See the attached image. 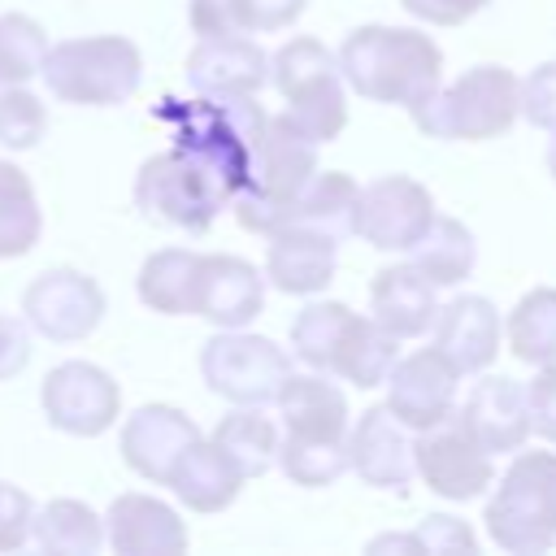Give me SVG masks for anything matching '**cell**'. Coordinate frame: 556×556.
<instances>
[{"mask_svg":"<svg viewBox=\"0 0 556 556\" xmlns=\"http://www.w3.org/2000/svg\"><path fill=\"white\" fill-rule=\"evenodd\" d=\"M343 83L374 104H417L443 83V52L417 26H356L339 52Z\"/></svg>","mask_w":556,"mask_h":556,"instance_id":"cell-1","label":"cell"},{"mask_svg":"<svg viewBox=\"0 0 556 556\" xmlns=\"http://www.w3.org/2000/svg\"><path fill=\"white\" fill-rule=\"evenodd\" d=\"M313 174H317V143L300 135L282 113H265L248 152V178L230 195L235 222L252 235H274Z\"/></svg>","mask_w":556,"mask_h":556,"instance_id":"cell-2","label":"cell"},{"mask_svg":"<svg viewBox=\"0 0 556 556\" xmlns=\"http://www.w3.org/2000/svg\"><path fill=\"white\" fill-rule=\"evenodd\" d=\"M517 87L521 78L508 65H473L456 74L447 87L439 83L430 96L408 104V117L426 139H447V143L452 139L456 143L500 139L521 117Z\"/></svg>","mask_w":556,"mask_h":556,"instance_id":"cell-3","label":"cell"},{"mask_svg":"<svg viewBox=\"0 0 556 556\" xmlns=\"http://www.w3.org/2000/svg\"><path fill=\"white\" fill-rule=\"evenodd\" d=\"M39 74L61 104L113 109L139 91L143 56L126 35H83V39L48 43Z\"/></svg>","mask_w":556,"mask_h":556,"instance_id":"cell-4","label":"cell"},{"mask_svg":"<svg viewBox=\"0 0 556 556\" xmlns=\"http://www.w3.org/2000/svg\"><path fill=\"white\" fill-rule=\"evenodd\" d=\"M486 534L513 556L556 547V452H513L486 500Z\"/></svg>","mask_w":556,"mask_h":556,"instance_id":"cell-5","label":"cell"},{"mask_svg":"<svg viewBox=\"0 0 556 556\" xmlns=\"http://www.w3.org/2000/svg\"><path fill=\"white\" fill-rule=\"evenodd\" d=\"M269 83L287 100L282 117L300 135H308L317 148L348 130V83L339 74L334 52L321 39L313 35L287 39L269 56Z\"/></svg>","mask_w":556,"mask_h":556,"instance_id":"cell-6","label":"cell"},{"mask_svg":"<svg viewBox=\"0 0 556 556\" xmlns=\"http://www.w3.org/2000/svg\"><path fill=\"white\" fill-rule=\"evenodd\" d=\"M226 204H230L226 187L178 143L148 156L135 174V208L148 222H161V226H174L187 235H204Z\"/></svg>","mask_w":556,"mask_h":556,"instance_id":"cell-7","label":"cell"},{"mask_svg":"<svg viewBox=\"0 0 556 556\" xmlns=\"http://www.w3.org/2000/svg\"><path fill=\"white\" fill-rule=\"evenodd\" d=\"M287 374H291V356L274 339L252 334L248 326L217 330L200 348V378L226 404H274Z\"/></svg>","mask_w":556,"mask_h":556,"instance_id":"cell-8","label":"cell"},{"mask_svg":"<svg viewBox=\"0 0 556 556\" xmlns=\"http://www.w3.org/2000/svg\"><path fill=\"white\" fill-rule=\"evenodd\" d=\"M104 287L83 274V269H70V265H56V269H43L30 278V287L22 291V321L52 339V343H78L87 339L100 321H104Z\"/></svg>","mask_w":556,"mask_h":556,"instance_id":"cell-9","label":"cell"},{"mask_svg":"<svg viewBox=\"0 0 556 556\" xmlns=\"http://www.w3.org/2000/svg\"><path fill=\"white\" fill-rule=\"evenodd\" d=\"M39 404L52 430L96 439L122 417V387L96 361H61L39 387Z\"/></svg>","mask_w":556,"mask_h":556,"instance_id":"cell-10","label":"cell"},{"mask_svg":"<svg viewBox=\"0 0 556 556\" xmlns=\"http://www.w3.org/2000/svg\"><path fill=\"white\" fill-rule=\"evenodd\" d=\"M413 473L439 500H452V504L478 500L495 482L491 456L465 434V426L456 421V413L413 434Z\"/></svg>","mask_w":556,"mask_h":556,"instance_id":"cell-11","label":"cell"},{"mask_svg":"<svg viewBox=\"0 0 556 556\" xmlns=\"http://www.w3.org/2000/svg\"><path fill=\"white\" fill-rule=\"evenodd\" d=\"M430 217L434 195L408 174H378L356 195V235L378 252H408Z\"/></svg>","mask_w":556,"mask_h":556,"instance_id":"cell-12","label":"cell"},{"mask_svg":"<svg viewBox=\"0 0 556 556\" xmlns=\"http://www.w3.org/2000/svg\"><path fill=\"white\" fill-rule=\"evenodd\" d=\"M460 369L430 343L417 348L408 356H395L391 374H387V408L417 434L443 417L456 413V387H460Z\"/></svg>","mask_w":556,"mask_h":556,"instance_id":"cell-13","label":"cell"},{"mask_svg":"<svg viewBox=\"0 0 556 556\" xmlns=\"http://www.w3.org/2000/svg\"><path fill=\"white\" fill-rule=\"evenodd\" d=\"M348 469L378 491L404 495L408 482L417 478L413 473V430L387 404L365 408L348 426Z\"/></svg>","mask_w":556,"mask_h":556,"instance_id":"cell-14","label":"cell"},{"mask_svg":"<svg viewBox=\"0 0 556 556\" xmlns=\"http://www.w3.org/2000/svg\"><path fill=\"white\" fill-rule=\"evenodd\" d=\"M261 308H265V278L252 261L230 256V252L200 256L191 317H204L217 330H239V326H252Z\"/></svg>","mask_w":556,"mask_h":556,"instance_id":"cell-15","label":"cell"},{"mask_svg":"<svg viewBox=\"0 0 556 556\" xmlns=\"http://www.w3.org/2000/svg\"><path fill=\"white\" fill-rule=\"evenodd\" d=\"M456 421L486 456H513L530 439V413H526V387L508 374H486L473 382L469 400L456 408Z\"/></svg>","mask_w":556,"mask_h":556,"instance_id":"cell-16","label":"cell"},{"mask_svg":"<svg viewBox=\"0 0 556 556\" xmlns=\"http://www.w3.org/2000/svg\"><path fill=\"white\" fill-rule=\"evenodd\" d=\"M195 439H200V426L182 408H174V404H139L122 421L117 452H122L126 469H135L143 482H165L174 460Z\"/></svg>","mask_w":556,"mask_h":556,"instance_id":"cell-17","label":"cell"},{"mask_svg":"<svg viewBox=\"0 0 556 556\" xmlns=\"http://www.w3.org/2000/svg\"><path fill=\"white\" fill-rule=\"evenodd\" d=\"M104 543L117 556H182L187 526L174 504L143 491H126L104 513Z\"/></svg>","mask_w":556,"mask_h":556,"instance_id":"cell-18","label":"cell"},{"mask_svg":"<svg viewBox=\"0 0 556 556\" xmlns=\"http://www.w3.org/2000/svg\"><path fill=\"white\" fill-rule=\"evenodd\" d=\"M187 83L195 96H256L269 83V52L252 35L200 39L187 56Z\"/></svg>","mask_w":556,"mask_h":556,"instance_id":"cell-19","label":"cell"},{"mask_svg":"<svg viewBox=\"0 0 556 556\" xmlns=\"http://www.w3.org/2000/svg\"><path fill=\"white\" fill-rule=\"evenodd\" d=\"M265 278L282 295H317L334 282L339 269V239L308 230V226H278L265 235Z\"/></svg>","mask_w":556,"mask_h":556,"instance_id":"cell-20","label":"cell"},{"mask_svg":"<svg viewBox=\"0 0 556 556\" xmlns=\"http://www.w3.org/2000/svg\"><path fill=\"white\" fill-rule=\"evenodd\" d=\"M434 348L460 369V374H482L495 352H500V313L486 295H452L434 313Z\"/></svg>","mask_w":556,"mask_h":556,"instance_id":"cell-21","label":"cell"},{"mask_svg":"<svg viewBox=\"0 0 556 556\" xmlns=\"http://www.w3.org/2000/svg\"><path fill=\"white\" fill-rule=\"evenodd\" d=\"M278 417H282V434L295 439H321V443H339L348 439V395L339 382H330V374H287V382L274 395Z\"/></svg>","mask_w":556,"mask_h":556,"instance_id":"cell-22","label":"cell"},{"mask_svg":"<svg viewBox=\"0 0 556 556\" xmlns=\"http://www.w3.org/2000/svg\"><path fill=\"white\" fill-rule=\"evenodd\" d=\"M439 313V287H430L408 261L387 265L369 278V317L395 334V339H417L434 326Z\"/></svg>","mask_w":556,"mask_h":556,"instance_id":"cell-23","label":"cell"},{"mask_svg":"<svg viewBox=\"0 0 556 556\" xmlns=\"http://www.w3.org/2000/svg\"><path fill=\"white\" fill-rule=\"evenodd\" d=\"M165 486H174L178 504L191 513H222L239 500L243 491V473L235 469V460L213 443V439H195L169 469Z\"/></svg>","mask_w":556,"mask_h":556,"instance_id":"cell-24","label":"cell"},{"mask_svg":"<svg viewBox=\"0 0 556 556\" xmlns=\"http://www.w3.org/2000/svg\"><path fill=\"white\" fill-rule=\"evenodd\" d=\"M356 195H361V182L352 174L317 169L308 178V187L295 195L282 226H308V230H321V235L343 243L356 235Z\"/></svg>","mask_w":556,"mask_h":556,"instance_id":"cell-25","label":"cell"},{"mask_svg":"<svg viewBox=\"0 0 556 556\" xmlns=\"http://www.w3.org/2000/svg\"><path fill=\"white\" fill-rule=\"evenodd\" d=\"M408 265L430 282V287H460L473 265H478V243L473 230L456 217H430V226L413 239L408 248Z\"/></svg>","mask_w":556,"mask_h":556,"instance_id":"cell-26","label":"cell"},{"mask_svg":"<svg viewBox=\"0 0 556 556\" xmlns=\"http://www.w3.org/2000/svg\"><path fill=\"white\" fill-rule=\"evenodd\" d=\"M395 356H400V339L387 334L374 317L352 313L348 326H343V334H339V343H334L330 374L343 378V382H352V387H361V391H374V387L387 382Z\"/></svg>","mask_w":556,"mask_h":556,"instance_id":"cell-27","label":"cell"},{"mask_svg":"<svg viewBox=\"0 0 556 556\" xmlns=\"http://www.w3.org/2000/svg\"><path fill=\"white\" fill-rule=\"evenodd\" d=\"M278 426L274 417H265V404H235L217 426H213V443L235 460V469L248 478H265L278 465Z\"/></svg>","mask_w":556,"mask_h":556,"instance_id":"cell-28","label":"cell"},{"mask_svg":"<svg viewBox=\"0 0 556 556\" xmlns=\"http://www.w3.org/2000/svg\"><path fill=\"white\" fill-rule=\"evenodd\" d=\"M195 269L200 252L191 248H161L139 265L135 291L152 313L165 317H191V295H195Z\"/></svg>","mask_w":556,"mask_h":556,"instance_id":"cell-29","label":"cell"},{"mask_svg":"<svg viewBox=\"0 0 556 556\" xmlns=\"http://www.w3.org/2000/svg\"><path fill=\"white\" fill-rule=\"evenodd\" d=\"M30 539L52 556H91L104 547V517L83 500H48L30 517Z\"/></svg>","mask_w":556,"mask_h":556,"instance_id":"cell-30","label":"cell"},{"mask_svg":"<svg viewBox=\"0 0 556 556\" xmlns=\"http://www.w3.org/2000/svg\"><path fill=\"white\" fill-rule=\"evenodd\" d=\"M43 235L39 195L22 165L0 161V261L26 256Z\"/></svg>","mask_w":556,"mask_h":556,"instance_id":"cell-31","label":"cell"},{"mask_svg":"<svg viewBox=\"0 0 556 556\" xmlns=\"http://www.w3.org/2000/svg\"><path fill=\"white\" fill-rule=\"evenodd\" d=\"M508 348L521 365L556 361V287H530L508 313Z\"/></svg>","mask_w":556,"mask_h":556,"instance_id":"cell-32","label":"cell"},{"mask_svg":"<svg viewBox=\"0 0 556 556\" xmlns=\"http://www.w3.org/2000/svg\"><path fill=\"white\" fill-rule=\"evenodd\" d=\"M352 308L339 304V300H313L295 313L291 321V356L304 361L308 369L317 374H330V356H334V343L348 326Z\"/></svg>","mask_w":556,"mask_h":556,"instance_id":"cell-33","label":"cell"},{"mask_svg":"<svg viewBox=\"0 0 556 556\" xmlns=\"http://www.w3.org/2000/svg\"><path fill=\"white\" fill-rule=\"evenodd\" d=\"M278 465L295 486H330L348 473V439L321 443V439H278Z\"/></svg>","mask_w":556,"mask_h":556,"instance_id":"cell-34","label":"cell"},{"mask_svg":"<svg viewBox=\"0 0 556 556\" xmlns=\"http://www.w3.org/2000/svg\"><path fill=\"white\" fill-rule=\"evenodd\" d=\"M48 56V30L26 13H0V87L30 83Z\"/></svg>","mask_w":556,"mask_h":556,"instance_id":"cell-35","label":"cell"},{"mask_svg":"<svg viewBox=\"0 0 556 556\" xmlns=\"http://www.w3.org/2000/svg\"><path fill=\"white\" fill-rule=\"evenodd\" d=\"M48 130V109L26 83H9L0 91V148L30 152Z\"/></svg>","mask_w":556,"mask_h":556,"instance_id":"cell-36","label":"cell"},{"mask_svg":"<svg viewBox=\"0 0 556 556\" xmlns=\"http://www.w3.org/2000/svg\"><path fill=\"white\" fill-rule=\"evenodd\" d=\"M517 109H521V117L530 122V126H539V130H556V61H543V65H534L526 78H521V87H517Z\"/></svg>","mask_w":556,"mask_h":556,"instance_id":"cell-37","label":"cell"},{"mask_svg":"<svg viewBox=\"0 0 556 556\" xmlns=\"http://www.w3.org/2000/svg\"><path fill=\"white\" fill-rule=\"evenodd\" d=\"M526 413H530V434L556 443V361L534 365V378L526 382Z\"/></svg>","mask_w":556,"mask_h":556,"instance_id":"cell-38","label":"cell"},{"mask_svg":"<svg viewBox=\"0 0 556 556\" xmlns=\"http://www.w3.org/2000/svg\"><path fill=\"white\" fill-rule=\"evenodd\" d=\"M413 534H417L421 552H430V556H443V552H478V539H473L469 521H460V517H452V513H430V517H421V526H417Z\"/></svg>","mask_w":556,"mask_h":556,"instance_id":"cell-39","label":"cell"},{"mask_svg":"<svg viewBox=\"0 0 556 556\" xmlns=\"http://www.w3.org/2000/svg\"><path fill=\"white\" fill-rule=\"evenodd\" d=\"M30 517H35V500L22 486L0 482V552H17L30 543Z\"/></svg>","mask_w":556,"mask_h":556,"instance_id":"cell-40","label":"cell"},{"mask_svg":"<svg viewBox=\"0 0 556 556\" xmlns=\"http://www.w3.org/2000/svg\"><path fill=\"white\" fill-rule=\"evenodd\" d=\"M304 9L308 0H239V22L248 35H269L295 26Z\"/></svg>","mask_w":556,"mask_h":556,"instance_id":"cell-41","label":"cell"},{"mask_svg":"<svg viewBox=\"0 0 556 556\" xmlns=\"http://www.w3.org/2000/svg\"><path fill=\"white\" fill-rule=\"evenodd\" d=\"M187 22L200 39H222V35H248L239 22V0H191Z\"/></svg>","mask_w":556,"mask_h":556,"instance_id":"cell-42","label":"cell"},{"mask_svg":"<svg viewBox=\"0 0 556 556\" xmlns=\"http://www.w3.org/2000/svg\"><path fill=\"white\" fill-rule=\"evenodd\" d=\"M30 365V326L22 317L0 313V382L17 378Z\"/></svg>","mask_w":556,"mask_h":556,"instance_id":"cell-43","label":"cell"},{"mask_svg":"<svg viewBox=\"0 0 556 556\" xmlns=\"http://www.w3.org/2000/svg\"><path fill=\"white\" fill-rule=\"evenodd\" d=\"M404 13H413L426 26H460L473 13H482L491 0H400Z\"/></svg>","mask_w":556,"mask_h":556,"instance_id":"cell-44","label":"cell"},{"mask_svg":"<svg viewBox=\"0 0 556 556\" xmlns=\"http://www.w3.org/2000/svg\"><path fill=\"white\" fill-rule=\"evenodd\" d=\"M365 552L369 556H378V552H421V543H417V534H378V539H369Z\"/></svg>","mask_w":556,"mask_h":556,"instance_id":"cell-45","label":"cell"},{"mask_svg":"<svg viewBox=\"0 0 556 556\" xmlns=\"http://www.w3.org/2000/svg\"><path fill=\"white\" fill-rule=\"evenodd\" d=\"M547 169H552V178H556V130H552V139H547Z\"/></svg>","mask_w":556,"mask_h":556,"instance_id":"cell-46","label":"cell"}]
</instances>
